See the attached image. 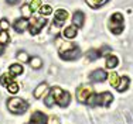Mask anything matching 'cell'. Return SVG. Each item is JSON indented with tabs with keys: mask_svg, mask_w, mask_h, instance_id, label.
Wrapping results in <instances>:
<instances>
[{
	"mask_svg": "<svg viewBox=\"0 0 133 124\" xmlns=\"http://www.w3.org/2000/svg\"><path fill=\"white\" fill-rule=\"evenodd\" d=\"M3 51H4V45H2V44H0V55L3 54Z\"/></svg>",
	"mask_w": 133,
	"mask_h": 124,
	"instance_id": "836d02e7",
	"label": "cell"
},
{
	"mask_svg": "<svg viewBox=\"0 0 133 124\" xmlns=\"http://www.w3.org/2000/svg\"><path fill=\"white\" fill-rule=\"evenodd\" d=\"M77 34H78V30H77V27H75L74 24L68 25V27L62 31V37L66 38V40H74V38L77 37Z\"/></svg>",
	"mask_w": 133,
	"mask_h": 124,
	"instance_id": "4fadbf2b",
	"label": "cell"
},
{
	"mask_svg": "<svg viewBox=\"0 0 133 124\" xmlns=\"http://www.w3.org/2000/svg\"><path fill=\"white\" fill-rule=\"evenodd\" d=\"M62 59H65V61H74V59H78L81 56V49L78 48V47H75L74 49L68 51V52L62 54V55H59Z\"/></svg>",
	"mask_w": 133,
	"mask_h": 124,
	"instance_id": "30bf717a",
	"label": "cell"
},
{
	"mask_svg": "<svg viewBox=\"0 0 133 124\" xmlns=\"http://www.w3.org/2000/svg\"><path fill=\"white\" fill-rule=\"evenodd\" d=\"M87 56L89 58V61H95L98 56H101V54H99V51H98V49H91V51H88Z\"/></svg>",
	"mask_w": 133,
	"mask_h": 124,
	"instance_id": "83f0119b",
	"label": "cell"
},
{
	"mask_svg": "<svg viewBox=\"0 0 133 124\" xmlns=\"http://www.w3.org/2000/svg\"><path fill=\"white\" fill-rule=\"evenodd\" d=\"M113 101V96L109 92H102L99 94H92L89 99L87 100V104H91V106H102V107H108L110 106V103Z\"/></svg>",
	"mask_w": 133,
	"mask_h": 124,
	"instance_id": "6da1fadb",
	"label": "cell"
},
{
	"mask_svg": "<svg viewBox=\"0 0 133 124\" xmlns=\"http://www.w3.org/2000/svg\"><path fill=\"white\" fill-rule=\"evenodd\" d=\"M28 30H30V34L31 35H36L38 34L47 24V20L45 17H33L30 21H28Z\"/></svg>",
	"mask_w": 133,
	"mask_h": 124,
	"instance_id": "5b68a950",
	"label": "cell"
},
{
	"mask_svg": "<svg viewBox=\"0 0 133 124\" xmlns=\"http://www.w3.org/2000/svg\"><path fill=\"white\" fill-rule=\"evenodd\" d=\"M38 11H40L41 16H50L52 13V7H51V6H48V4H43L40 7Z\"/></svg>",
	"mask_w": 133,
	"mask_h": 124,
	"instance_id": "cb8c5ba5",
	"label": "cell"
},
{
	"mask_svg": "<svg viewBox=\"0 0 133 124\" xmlns=\"http://www.w3.org/2000/svg\"><path fill=\"white\" fill-rule=\"evenodd\" d=\"M44 103H45V106L47 107H52L54 106V103H55V99L52 97V94L50 93H47V96H45V99H44Z\"/></svg>",
	"mask_w": 133,
	"mask_h": 124,
	"instance_id": "4316f807",
	"label": "cell"
},
{
	"mask_svg": "<svg viewBox=\"0 0 133 124\" xmlns=\"http://www.w3.org/2000/svg\"><path fill=\"white\" fill-rule=\"evenodd\" d=\"M47 124H59V120L57 119L55 116H51V117L48 119V123H47Z\"/></svg>",
	"mask_w": 133,
	"mask_h": 124,
	"instance_id": "1f68e13d",
	"label": "cell"
},
{
	"mask_svg": "<svg viewBox=\"0 0 133 124\" xmlns=\"http://www.w3.org/2000/svg\"><path fill=\"white\" fill-rule=\"evenodd\" d=\"M105 79H108V74L103 69H95L92 74L89 75V81L91 82H103Z\"/></svg>",
	"mask_w": 133,
	"mask_h": 124,
	"instance_id": "ba28073f",
	"label": "cell"
},
{
	"mask_svg": "<svg viewBox=\"0 0 133 124\" xmlns=\"http://www.w3.org/2000/svg\"><path fill=\"white\" fill-rule=\"evenodd\" d=\"M109 51H110V48H109V47H102V48L99 49V54H101V56H103V55H109V54H108Z\"/></svg>",
	"mask_w": 133,
	"mask_h": 124,
	"instance_id": "4dcf8cb0",
	"label": "cell"
},
{
	"mask_svg": "<svg viewBox=\"0 0 133 124\" xmlns=\"http://www.w3.org/2000/svg\"><path fill=\"white\" fill-rule=\"evenodd\" d=\"M119 81H120V78H119V75L116 74V72H112V74L109 75V82H110V86H112V87L118 86Z\"/></svg>",
	"mask_w": 133,
	"mask_h": 124,
	"instance_id": "7402d4cb",
	"label": "cell"
},
{
	"mask_svg": "<svg viewBox=\"0 0 133 124\" xmlns=\"http://www.w3.org/2000/svg\"><path fill=\"white\" fill-rule=\"evenodd\" d=\"M68 11L64 10V9H58V10H55V14H54V25H57V27H61V25H64V23L66 20H68Z\"/></svg>",
	"mask_w": 133,
	"mask_h": 124,
	"instance_id": "52a82bcc",
	"label": "cell"
},
{
	"mask_svg": "<svg viewBox=\"0 0 133 124\" xmlns=\"http://www.w3.org/2000/svg\"><path fill=\"white\" fill-rule=\"evenodd\" d=\"M129 85H130V79H129L128 76H122L120 81H119V85L116 86V90L118 92H125V90H128Z\"/></svg>",
	"mask_w": 133,
	"mask_h": 124,
	"instance_id": "9a60e30c",
	"label": "cell"
},
{
	"mask_svg": "<svg viewBox=\"0 0 133 124\" xmlns=\"http://www.w3.org/2000/svg\"><path fill=\"white\" fill-rule=\"evenodd\" d=\"M123 27H125V24H123L122 13H115V14L110 17V20H109V30L112 31L113 34L119 35V34H122Z\"/></svg>",
	"mask_w": 133,
	"mask_h": 124,
	"instance_id": "277c9868",
	"label": "cell"
},
{
	"mask_svg": "<svg viewBox=\"0 0 133 124\" xmlns=\"http://www.w3.org/2000/svg\"><path fill=\"white\" fill-rule=\"evenodd\" d=\"M7 109L13 114H23L28 109V103L20 97H10L7 100Z\"/></svg>",
	"mask_w": 133,
	"mask_h": 124,
	"instance_id": "3957f363",
	"label": "cell"
},
{
	"mask_svg": "<svg viewBox=\"0 0 133 124\" xmlns=\"http://www.w3.org/2000/svg\"><path fill=\"white\" fill-rule=\"evenodd\" d=\"M50 93H51L52 97L55 99V103L61 107H66L69 104V101H71V94H69L68 92L62 90V89L58 87V86H52L50 89Z\"/></svg>",
	"mask_w": 133,
	"mask_h": 124,
	"instance_id": "7a4b0ae2",
	"label": "cell"
},
{
	"mask_svg": "<svg viewBox=\"0 0 133 124\" xmlns=\"http://www.w3.org/2000/svg\"><path fill=\"white\" fill-rule=\"evenodd\" d=\"M6 87H7V92H9L10 94H16L18 90H20V87H18V85L16 83V82H11V83H9Z\"/></svg>",
	"mask_w": 133,
	"mask_h": 124,
	"instance_id": "d4e9b609",
	"label": "cell"
},
{
	"mask_svg": "<svg viewBox=\"0 0 133 124\" xmlns=\"http://www.w3.org/2000/svg\"><path fill=\"white\" fill-rule=\"evenodd\" d=\"M31 14H33V11H31L30 4H23L21 6V17L28 20V18H31Z\"/></svg>",
	"mask_w": 133,
	"mask_h": 124,
	"instance_id": "44dd1931",
	"label": "cell"
},
{
	"mask_svg": "<svg viewBox=\"0 0 133 124\" xmlns=\"http://www.w3.org/2000/svg\"><path fill=\"white\" fill-rule=\"evenodd\" d=\"M84 20H85V16L82 11H75L74 16H72V23H74L75 27H82L84 25Z\"/></svg>",
	"mask_w": 133,
	"mask_h": 124,
	"instance_id": "5bb4252c",
	"label": "cell"
},
{
	"mask_svg": "<svg viewBox=\"0 0 133 124\" xmlns=\"http://www.w3.org/2000/svg\"><path fill=\"white\" fill-rule=\"evenodd\" d=\"M118 63H119V59H118V56L112 55V54H109V55H106V68H109V69H113V68H116V66H118Z\"/></svg>",
	"mask_w": 133,
	"mask_h": 124,
	"instance_id": "2e32d148",
	"label": "cell"
},
{
	"mask_svg": "<svg viewBox=\"0 0 133 124\" xmlns=\"http://www.w3.org/2000/svg\"><path fill=\"white\" fill-rule=\"evenodd\" d=\"M30 123H33V124H47L48 123V117L41 112H34L33 116H31Z\"/></svg>",
	"mask_w": 133,
	"mask_h": 124,
	"instance_id": "9c48e42d",
	"label": "cell"
},
{
	"mask_svg": "<svg viewBox=\"0 0 133 124\" xmlns=\"http://www.w3.org/2000/svg\"><path fill=\"white\" fill-rule=\"evenodd\" d=\"M13 82V75L10 74V72H7V74H3L0 76V83L3 85V86H7L9 83H11Z\"/></svg>",
	"mask_w": 133,
	"mask_h": 124,
	"instance_id": "d6986e66",
	"label": "cell"
},
{
	"mask_svg": "<svg viewBox=\"0 0 133 124\" xmlns=\"http://www.w3.org/2000/svg\"><path fill=\"white\" fill-rule=\"evenodd\" d=\"M28 20L27 18H17V20L14 21V24H13V27H14V30L17 31V33H23V31H26L27 28H28Z\"/></svg>",
	"mask_w": 133,
	"mask_h": 124,
	"instance_id": "7c38bea8",
	"label": "cell"
},
{
	"mask_svg": "<svg viewBox=\"0 0 133 124\" xmlns=\"http://www.w3.org/2000/svg\"><path fill=\"white\" fill-rule=\"evenodd\" d=\"M6 2H7L9 4H16V3L18 2V0H6Z\"/></svg>",
	"mask_w": 133,
	"mask_h": 124,
	"instance_id": "d6a6232c",
	"label": "cell"
},
{
	"mask_svg": "<svg viewBox=\"0 0 133 124\" xmlns=\"http://www.w3.org/2000/svg\"><path fill=\"white\" fill-rule=\"evenodd\" d=\"M9 41H10V34L6 30H2L0 31V44L6 45V44H9Z\"/></svg>",
	"mask_w": 133,
	"mask_h": 124,
	"instance_id": "603a6c76",
	"label": "cell"
},
{
	"mask_svg": "<svg viewBox=\"0 0 133 124\" xmlns=\"http://www.w3.org/2000/svg\"><path fill=\"white\" fill-rule=\"evenodd\" d=\"M10 72L13 76H17V75H21L24 72V68L21 63H13V65H10Z\"/></svg>",
	"mask_w": 133,
	"mask_h": 124,
	"instance_id": "e0dca14e",
	"label": "cell"
},
{
	"mask_svg": "<svg viewBox=\"0 0 133 124\" xmlns=\"http://www.w3.org/2000/svg\"><path fill=\"white\" fill-rule=\"evenodd\" d=\"M30 124H33V123H30Z\"/></svg>",
	"mask_w": 133,
	"mask_h": 124,
	"instance_id": "e575fe53",
	"label": "cell"
},
{
	"mask_svg": "<svg viewBox=\"0 0 133 124\" xmlns=\"http://www.w3.org/2000/svg\"><path fill=\"white\" fill-rule=\"evenodd\" d=\"M108 0H87V4L89 6L91 9H98L101 7V6L106 4Z\"/></svg>",
	"mask_w": 133,
	"mask_h": 124,
	"instance_id": "ffe728a7",
	"label": "cell"
},
{
	"mask_svg": "<svg viewBox=\"0 0 133 124\" xmlns=\"http://www.w3.org/2000/svg\"><path fill=\"white\" fill-rule=\"evenodd\" d=\"M9 28H10L9 21L6 20V18H2V20H0V30H6V31H7Z\"/></svg>",
	"mask_w": 133,
	"mask_h": 124,
	"instance_id": "f546056e",
	"label": "cell"
},
{
	"mask_svg": "<svg viewBox=\"0 0 133 124\" xmlns=\"http://www.w3.org/2000/svg\"><path fill=\"white\" fill-rule=\"evenodd\" d=\"M17 59H18L21 63H24V62H28V61H30V56H28V54L24 52V51H18V52H17Z\"/></svg>",
	"mask_w": 133,
	"mask_h": 124,
	"instance_id": "484cf974",
	"label": "cell"
},
{
	"mask_svg": "<svg viewBox=\"0 0 133 124\" xmlns=\"http://www.w3.org/2000/svg\"><path fill=\"white\" fill-rule=\"evenodd\" d=\"M92 94H94V89H92L91 85L84 83L77 89V99H78V101H81V103L87 104V100L89 99Z\"/></svg>",
	"mask_w": 133,
	"mask_h": 124,
	"instance_id": "8992f818",
	"label": "cell"
},
{
	"mask_svg": "<svg viewBox=\"0 0 133 124\" xmlns=\"http://www.w3.org/2000/svg\"><path fill=\"white\" fill-rule=\"evenodd\" d=\"M41 0H31V3H30V7H31V11H37V10H40V7H41Z\"/></svg>",
	"mask_w": 133,
	"mask_h": 124,
	"instance_id": "f1b7e54d",
	"label": "cell"
},
{
	"mask_svg": "<svg viewBox=\"0 0 133 124\" xmlns=\"http://www.w3.org/2000/svg\"><path fill=\"white\" fill-rule=\"evenodd\" d=\"M48 85L45 83V82H41V83L34 89V97L36 99H41V97H44L47 93H48Z\"/></svg>",
	"mask_w": 133,
	"mask_h": 124,
	"instance_id": "8fae6325",
	"label": "cell"
},
{
	"mask_svg": "<svg viewBox=\"0 0 133 124\" xmlns=\"http://www.w3.org/2000/svg\"><path fill=\"white\" fill-rule=\"evenodd\" d=\"M28 63L31 65L33 69H40L41 66H43V59H41L40 56H33V58H30Z\"/></svg>",
	"mask_w": 133,
	"mask_h": 124,
	"instance_id": "ac0fdd59",
	"label": "cell"
}]
</instances>
